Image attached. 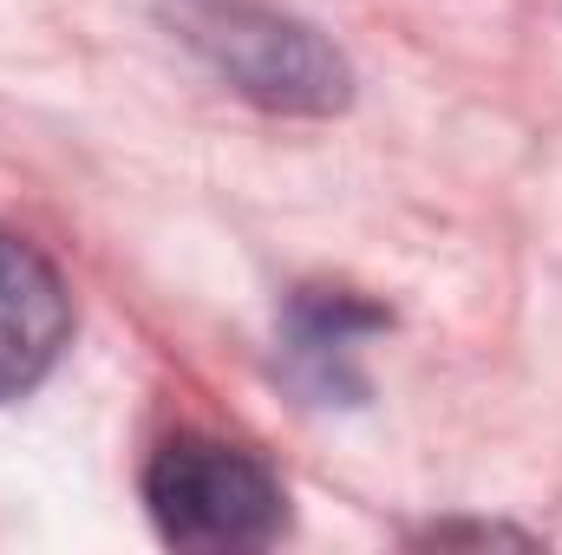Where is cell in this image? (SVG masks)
<instances>
[{"instance_id":"6da1fadb","label":"cell","mask_w":562,"mask_h":555,"mask_svg":"<svg viewBox=\"0 0 562 555\" xmlns=\"http://www.w3.org/2000/svg\"><path fill=\"white\" fill-rule=\"evenodd\" d=\"M170 26L196 59H210L216 79H229L243 99L269 112H340L353 79L347 59L294 13H276L262 0H170Z\"/></svg>"},{"instance_id":"7a4b0ae2","label":"cell","mask_w":562,"mask_h":555,"mask_svg":"<svg viewBox=\"0 0 562 555\" xmlns=\"http://www.w3.org/2000/svg\"><path fill=\"white\" fill-rule=\"evenodd\" d=\"M144 503L164 543L177 550H262L288 523L281 477L243 444L183 431L157 444L144 471Z\"/></svg>"},{"instance_id":"3957f363","label":"cell","mask_w":562,"mask_h":555,"mask_svg":"<svg viewBox=\"0 0 562 555\" xmlns=\"http://www.w3.org/2000/svg\"><path fill=\"white\" fill-rule=\"evenodd\" d=\"M72 333V294L59 269L13 229H0V406L33 393Z\"/></svg>"},{"instance_id":"277c9868","label":"cell","mask_w":562,"mask_h":555,"mask_svg":"<svg viewBox=\"0 0 562 555\" xmlns=\"http://www.w3.org/2000/svg\"><path fill=\"white\" fill-rule=\"evenodd\" d=\"M386 327V307H367L360 294L347 287H301L288 301V360L294 373L314 386V393H360V373H353V353L367 333Z\"/></svg>"}]
</instances>
